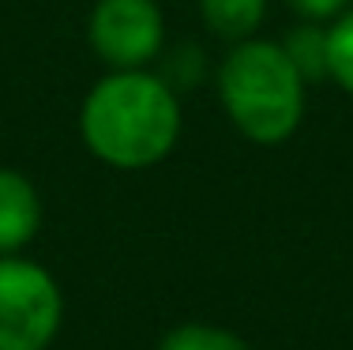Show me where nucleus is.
<instances>
[{"mask_svg": "<svg viewBox=\"0 0 353 350\" xmlns=\"http://www.w3.org/2000/svg\"><path fill=\"white\" fill-rule=\"evenodd\" d=\"M90 155L117 170H147L181 139V102L165 79L147 68L109 72L90 87L79 113Z\"/></svg>", "mask_w": 353, "mask_h": 350, "instance_id": "nucleus-1", "label": "nucleus"}, {"mask_svg": "<svg viewBox=\"0 0 353 350\" xmlns=\"http://www.w3.org/2000/svg\"><path fill=\"white\" fill-rule=\"evenodd\" d=\"M218 98L241 136L267 147L290 139L305 117V79L282 41H237L218 68Z\"/></svg>", "mask_w": 353, "mask_h": 350, "instance_id": "nucleus-2", "label": "nucleus"}, {"mask_svg": "<svg viewBox=\"0 0 353 350\" xmlns=\"http://www.w3.org/2000/svg\"><path fill=\"white\" fill-rule=\"evenodd\" d=\"M53 275L23 256H0V350H46L61 328Z\"/></svg>", "mask_w": 353, "mask_h": 350, "instance_id": "nucleus-3", "label": "nucleus"}, {"mask_svg": "<svg viewBox=\"0 0 353 350\" xmlns=\"http://www.w3.org/2000/svg\"><path fill=\"white\" fill-rule=\"evenodd\" d=\"M87 38L109 72H132L154 61L165 38V19L154 0H98Z\"/></svg>", "mask_w": 353, "mask_h": 350, "instance_id": "nucleus-4", "label": "nucleus"}, {"mask_svg": "<svg viewBox=\"0 0 353 350\" xmlns=\"http://www.w3.org/2000/svg\"><path fill=\"white\" fill-rule=\"evenodd\" d=\"M41 222V200L30 177L19 170H0V256H15Z\"/></svg>", "mask_w": 353, "mask_h": 350, "instance_id": "nucleus-5", "label": "nucleus"}, {"mask_svg": "<svg viewBox=\"0 0 353 350\" xmlns=\"http://www.w3.org/2000/svg\"><path fill=\"white\" fill-rule=\"evenodd\" d=\"M203 23L225 41H248L267 19V0H199Z\"/></svg>", "mask_w": 353, "mask_h": 350, "instance_id": "nucleus-6", "label": "nucleus"}, {"mask_svg": "<svg viewBox=\"0 0 353 350\" xmlns=\"http://www.w3.org/2000/svg\"><path fill=\"white\" fill-rule=\"evenodd\" d=\"M282 49L305 83L327 79V27L323 23H301V27H293L285 35Z\"/></svg>", "mask_w": 353, "mask_h": 350, "instance_id": "nucleus-7", "label": "nucleus"}, {"mask_svg": "<svg viewBox=\"0 0 353 350\" xmlns=\"http://www.w3.org/2000/svg\"><path fill=\"white\" fill-rule=\"evenodd\" d=\"M327 76L353 98V8L327 27Z\"/></svg>", "mask_w": 353, "mask_h": 350, "instance_id": "nucleus-8", "label": "nucleus"}, {"mask_svg": "<svg viewBox=\"0 0 353 350\" xmlns=\"http://www.w3.org/2000/svg\"><path fill=\"white\" fill-rule=\"evenodd\" d=\"M158 350H248V347L233 331L211 328V324H184V328H173Z\"/></svg>", "mask_w": 353, "mask_h": 350, "instance_id": "nucleus-9", "label": "nucleus"}, {"mask_svg": "<svg viewBox=\"0 0 353 350\" xmlns=\"http://www.w3.org/2000/svg\"><path fill=\"white\" fill-rule=\"evenodd\" d=\"M290 8L305 15V23H334L353 8V0H290Z\"/></svg>", "mask_w": 353, "mask_h": 350, "instance_id": "nucleus-10", "label": "nucleus"}]
</instances>
